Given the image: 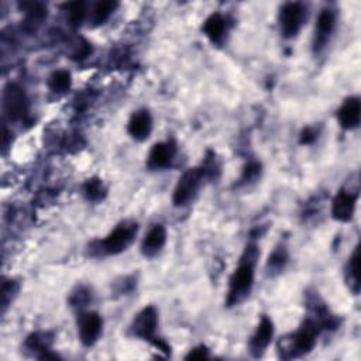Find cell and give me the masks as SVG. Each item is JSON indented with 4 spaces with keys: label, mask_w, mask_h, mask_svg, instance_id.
Listing matches in <instances>:
<instances>
[{
    "label": "cell",
    "mask_w": 361,
    "mask_h": 361,
    "mask_svg": "<svg viewBox=\"0 0 361 361\" xmlns=\"http://www.w3.org/2000/svg\"><path fill=\"white\" fill-rule=\"evenodd\" d=\"M306 8L302 3H287L281 8L278 20L280 29L285 38H294L299 34L306 22Z\"/></svg>",
    "instance_id": "8992f818"
},
{
    "label": "cell",
    "mask_w": 361,
    "mask_h": 361,
    "mask_svg": "<svg viewBox=\"0 0 361 361\" xmlns=\"http://www.w3.org/2000/svg\"><path fill=\"white\" fill-rule=\"evenodd\" d=\"M167 243V230L162 225L153 226L141 243V253L144 257H155Z\"/></svg>",
    "instance_id": "5bb4252c"
},
{
    "label": "cell",
    "mask_w": 361,
    "mask_h": 361,
    "mask_svg": "<svg viewBox=\"0 0 361 361\" xmlns=\"http://www.w3.org/2000/svg\"><path fill=\"white\" fill-rule=\"evenodd\" d=\"M288 253L285 247H277L273 253L269 254L268 261H267V274L269 277H276L281 274L284 268L287 267L288 262Z\"/></svg>",
    "instance_id": "d6986e66"
},
{
    "label": "cell",
    "mask_w": 361,
    "mask_h": 361,
    "mask_svg": "<svg viewBox=\"0 0 361 361\" xmlns=\"http://www.w3.org/2000/svg\"><path fill=\"white\" fill-rule=\"evenodd\" d=\"M361 118V104L357 97H351L344 101L337 112V119L344 130H354L360 125Z\"/></svg>",
    "instance_id": "4fadbf2b"
},
{
    "label": "cell",
    "mask_w": 361,
    "mask_h": 361,
    "mask_svg": "<svg viewBox=\"0 0 361 361\" xmlns=\"http://www.w3.org/2000/svg\"><path fill=\"white\" fill-rule=\"evenodd\" d=\"M260 175H261V164L251 161L244 167L241 178H240V183L241 184L254 183V180H257L260 178Z\"/></svg>",
    "instance_id": "cb8c5ba5"
},
{
    "label": "cell",
    "mask_w": 361,
    "mask_h": 361,
    "mask_svg": "<svg viewBox=\"0 0 361 361\" xmlns=\"http://www.w3.org/2000/svg\"><path fill=\"white\" fill-rule=\"evenodd\" d=\"M260 257V251L255 244H248L244 250L240 264L236 268L229 283V292L226 304L227 306H236L244 302L253 290L254 276H255V264Z\"/></svg>",
    "instance_id": "6da1fadb"
},
{
    "label": "cell",
    "mask_w": 361,
    "mask_h": 361,
    "mask_svg": "<svg viewBox=\"0 0 361 361\" xmlns=\"http://www.w3.org/2000/svg\"><path fill=\"white\" fill-rule=\"evenodd\" d=\"M17 292V285L15 281H3L2 285V305H3V312L6 311V306L12 302L10 299V294H16Z\"/></svg>",
    "instance_id": "484cf974"
},
{
    "label": "cell",
    "mask_w": 361,
    "mask_h": 361,
    "mask_svg": "<svg viewBox=\"0 0 361 361\" xmlns=\"http://www.w3.org/2000/svg\"><path fill=\"white\" fill-rule=\"evenodd\" d=\"M273 337H274V323L268 316H262L248 343L251 355L254 358L261 357L267 351L271 341H273Z\"/></svg>",
    "instance_id": "30bf717a"
},
{
    "label": "cell",
    "mask_w": 361,
    "mask_h": 361,
    "mask_svg": "<svg viewBox=\"0 0 361 361\" xmlns=\"http://www.w3.org/2000/svg\"><path fill=\"white\" fill-rule=\"evenodd\" d=\"M175 153H176V146L174 141L154 144L147 158L148 169L160 171V169L168 168L174 161Z\"/></svg>",
    "instance_id": "8fae6325"
},
{
    "label": "cell",
    "mask_w": 361,
    "mask_h": 361,
    "mask_svg": "<svg viewBox=\"0 0 361 361\" xmlns=\"http://www.w3.org/2000/svg\"><path fill=\"white\" fill-rule=\"evenodd\" d=\"M318 130L315 127H306L301 133V144H312L318 139Z\"/></svg>",
    "instance_id": "83f0119b"
},
{
    "label": "cell",
    "mask_w": 361,
    "mask_h": 361,
    "mask_svg": "<svg viewBox=\"0 0 361 361\" xmlns=\"http://www.w3.org/2000/svg\"><path fill=\"white\" fill-rule=\"evenodd\" d=\"M3 112L9 120H23L29 113V99L24 89L16 83H9L3 89Z\"/></svg>",
    "instance_id": "5b68a950"
},
{
    "label": "cell",
    "mask_w": 361,
    "mask_h": 361,
    "mask_svg": "<svg viewBox=\"0 0 361 361\" xmlns=\"http://www.w3.org/2000/svg\"><path fill=\"white\" fill-rule=\"evenodd\" d=\"M227 30V20L220 13L209 16L204 24V31L212 43H220Z\"/></svg>",
    "instance_id": "2e32d148"
},
{
    "label": "cell",
    "mask_w": 361,
    "mask_h": 361,
    "mask_svg": "<svg viewBox=\"0 0 361 361\" xmlns=\"http://www.w3.org/2000/svg\"><path fill=\"white\" fill-rule=\"evenodd\" d=\"M92 301V292L86 288H79L71 298V304L75 308H83Z\"/></svg>",
    "instance_id": "d4e9b609"
},
{
    "label": "cell",
    "mask_w": 361,
    "mask_h": 361,
    "mask_svg": "<svg viewBox=\"0 0 361 361\" xmlns=\"http://www.w3.org/2000/svg\"><path fill=\"white\" fill-rule=\"evenodd\" d=\"M118 3L112 2V0H101L98 2L92 12H90V22H92L94 26H101L104 23H106L109 20V17L113 15V12L116 10Z\"/></svg>",
    "instance_id": "44dd1931"
},
{
    "label": "cell",
    "mask_w": 361,
    "mask_h": 361,
    "mask_svg": "<svg viewBox=\"0 0 361 361\" xmlns=\"http://www.w3.org/2000/svg\"><path fill=\"white\" fill-rule=\"evenodd\" d=\"M137 223L125 222L112 230L106 239L99 241V251L108 255H118L127 250L137 234Z\"/></svg>",
    "instance_id": "277c9868"
},
{
    "label": "cell",
    "mask_w": 361,
    "mask_h": 361,
    "mask_svg": "<svg viewBox=\"0 0 361 361\" xmlns=\"http://www.w3.org/2000/svg\"><path fill=\"white\" fill-rule=\"evenodd\" d=\"M336 30V15L330 9H323L316 20L313 36V51L322 52L329 44Z\"/></svg>",
    "instance_id": "9c48e42d"
},
{
    "label": "cell",
    "mask_w": 361,
    "mask_h": 361,
    "mask_svg": "<svg viewBox=\"0 0 361 361\" xmlns=\"http://www.w3.org/2000/svg\"><path fill=\"white\" fill-rule=\"evenodd\" d=\"M104 320L97 312H83L78 318V336L83 346L92 347L102 334Z\"/></svg>",
    "instance_id": "ba28073f"
},
{
    "label": "cell",
    "mask_w": 361,
    "mask_h": 361,
    "mask_svg": "<svg viewBox=\"0 0 361 361\" xmlns=\"http://www.w3.org/2000/svg\"><path fill=\"white\" fill-rule=\"evenodd\" d=\"M358 194L339 191L332 202V216L339 222H350L354 216Z\"/></svg>",
    "instance_id": "7c38bea8"
},
{
    "label": "cell",
    "mask_w": 361,
    "mask_h": 361,
    "mask_svg": "<svg viewBox=\"0 0 361 361\" xmlns=\"http://www.w3.org/2000/svg\"><path fill=\"white\" fill-rule=\"evenodd\" d=\"M158 329V312L154 306H146L143 311H140L136 318L132 322L130 333L134 337L154 341L155 333Z\"/></svg>",
    "instance_id": "52a82bcc"
},
{
    "label": "cell",
    "mask_w": 361,
    "mask_h": 361,
    "mask_svg": "<svg viewBox=\"0 0 361 361\" xmlns=\"http://www.w3.org/2000/svg\"><path fill=\"white\" fill-rule=\"evenodd\" d=\"M320 330L322 327L318 325L316 320L306 319L295 333L284 337L280 341V355L287 360L306 355L316 346V337Z\"/></svg>",
    "instance_id": "7a4b0ae2"
},
{
    "label": "cell",
    "mask_w": 361,
    "mask_h": 361,
    "mask_svg": "<svg viewBox=\"0 0 361 361\" xmlns=\"http://www.w3.org/2000/svg\"><path fill=\"white\" fill-rule=\"evenodd\" d=\"M185 358L187 360H205V358H209V350L205 346L195 347L194 350L190 351V354H187Z\"/></svg>",
    "instance_id": "4316f807"
},
{
    "label": "cell",
    "mask_w": 361,
    "mask_h": 361,
    "mask_svg": "<svg viewBox=\"0 0 361 361\" xmlns=\"http://www.w3.org/2000/svg\"><path fill=\"white\" fill-rule=\"evenodd\" d=\"M346 281L350 290L357 295L360 292V247L357 246L346 267Z\"/></svg>",
    "instance_id": "ac0fdd59"
},
{
    "label": "cell",
    "mask_w": 361,
    "mask_h": 361,
    "mask_svg": "<svg viewBox=\"0 0 361 361\" xmlns=\"http://www.w3.org/2000/svg\"><path fill=\"white\" fill-rule=\"evenodd\" d=\"M208 179L202 167L190 168L179 176L176 187L172 194V202L175 206L183 208L190 205L198 195L204 180Z\"/></svg>",
    "instance_id": "3957f363"
},
{
    "label": "cell",
    "mask_w": 361,
    "mask_h": 361,
    "mask_svg": "<svg viewBox=\"0 0 361 361\" xmlns=\"http://www.w3.org/2000/svg\"><path fill=\"white\" fill-rule=\"evenodd\" d=\"M66 20L72 26H80L86 17V5L85 2H71L64 6Z\"/></svg>",
    "instance_id": "603a6c76"
},
{
    "label": "cell",
    "mask_w": 361,
    "mask_h": 361,
    "mask_svg": "<svg viewBox=\"0 0 361 361\" xmlns=\"http://www.w3.org/2000/svg\"><path fill=\"white\" fill-rule=\"evenodd\" d=\"M71 73L68 71L59 69L55 71L50 78H48V86L52 90V92L57 94H62L66 92V90L71 87Z\"/></svg>",
    "instance_id": "7402d4cb"
},
{
    "label": "cell",
    "mask_w": 361,
    "mask_h": 361,
    "mask_svg": "<svg viewBox=\"0 0 361 361\" xmlns=\"http://www.w3.org/2000/svg\"><path fill=\"white\" fill-rule=\"evenodd\" d=\"M129 134L137 140V141H144L150 137L153 132V119L148 111H139L136 112L127 126Z\"/></svg>",
    "instance_id": "9a60e30c"
},
{
    "label": "cell",
    "mask_w": 361,
    "mask_h": 361,
    "mask_svg": "<svg viewBox=\"0 0 361 361\" xmlns=\"http://www.w3.org/2000/svg\"><path fill=\"white\" fill-rule=\"evenodd\" d=\"M26 346L29 350H33L37 354L38 358H58L57 354L51 353V340L47 337V334L44 333H34L31 336H29Z\"/></svg>",
    "instance_id": "e0dca14e"
},
{
    "label": "cell",
    "mask_w": 361,
    "mask_h": 361,
    "mask_svg": "<svg viewBox=\"0 0 361 361\" xmlns=\"http://www.w3.org/2000/svg\"><path fill=\"white\" fill-rule=\"evenodd\" d=\"M106 194L108 190L99 178H90L83 184V195L89 202H101L106 198Z\"/></svg>",
    "instance_id": "ffe728a7"
}]
</instances>
